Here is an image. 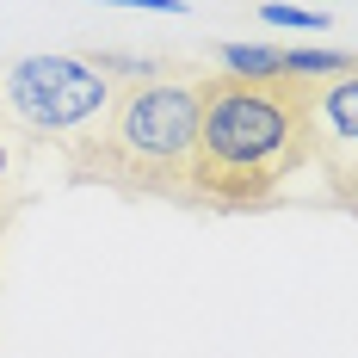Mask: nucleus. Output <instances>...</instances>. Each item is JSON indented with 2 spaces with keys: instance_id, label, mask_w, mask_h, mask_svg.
Here are the masks:
<instances>
[{
  "instance_id": "nucleus-1",
  "label": "nucleus",
  "mask_w": 358,
  "mask_h": 358,
  "mask_svg": "<svg viewBox=\"0 0 358 358\" xmlns=\"http://www.w3.org/2000/svg\"><path fill=\"white\" fill-rule=\"evenodd\" d=\"M309 167V80H241L210 69L192 204L210 210H266Z\"/></svg>"
},
{
  "instance_id": "nucleus-2",
  "label": "nucleus",
  "mask_w": 358,
  "mask_h": 358,
  "mask_svg": "<svg viewBox=\"0 0 358 358\" xmlns=\"http://www.w3.org/2000/svg\"><path fill=\"white\" fill-rule=\"evenodd\" d=\"M204 80L198 62L155 56L117 87L111 117L69 148V179L106 185L124 198H173L192 204V161H198V117H204Z\"/></svg>"
},
{
  "instance_id": "nucleus-3",
  "label": "nucleus",
  "mask_w": 358,
  "mask_h": 358,
  "mask_svg": "<svg viewBox=\"0 0 358 358\" xmlns=\"http://www.w3.org/2000/svg\"><path fill=\"white\" fill-rule=\"evenodd\" d=\"M148 56H62L37 50L0 62V111L37 136L43 148H80L117 106V87L143 69Z\"/></svg>"
},
{
  "instance_id": "nucleus-4",
  "label": "nucleus",
  "mask_w": 358,
  "mask_h": 358,
  "mask_svg": "<svg viewBox=\"0 0 358 358\" xmlns=\"http://www.w3.org/2000/svg\"><path fill=\"white\" fill-rule=\"evenodd\" d=\"M37 136H25L6 111H0V229L13 222V210L31 198V167H37Z\"/></svg>"
},
{
  "instance_id": "nucleus-5",
  "label": "nucleus",
  "mask_w": 358,
  "mask_h": 358,
  "mask_svg": "<svg viewBox=\"0 0 358 358\" xmlns=\"http://www.w3.org/2000/svg\"><path fill=\"white\" fill-rule=\"evenodd\" d=\"M216 50V69L222 74H241V80H278V50L272 43H210Z\"/></svg>"
},
{
  "instance_id": "nucleus-6",
  "label": "nucleus",
  "mask_w": 358,
  "mask_h": 358,
  "mask_svg": "<svg viewBox=\"0 0 358 358\" xmlns=\"http://www.w3.org/2000/svg\"><path fill=\"white\" fill-rule=\"evenodd\" d=\"M278 69L290 80H334V74H352L358 56L352 50H278Z\"/></svg>"
},
{
  "instance_id": "nucleus-7",
  "label": "nucleus",
  "mask_w": 358,
  "mask_h": 358,
  "mask_svg": "<svg viewBox=\"0 0 358 358\" xmlns=\"http://www.w3.org/2000/svg\"><path fill=\"white\" fill-rule=\"evenodd\" d=\"M259 19H266V25H285V31H327V25H334V19L315 13V6H285V0H266Z\"/></svg>"
},
{
  "instance_id": "nucleus-8",
  "label": "nucleus",
  "mask_w": 358,
  "mask_h": 358,
  "mask_svg": "<svg viewBox=\"0 0 358 358\" xmlns=\"http://www.w3.org/2000/svg\"><path fill=\"white\" fill-rule=\"evenodd\" d=\"M111 6H143V13H167V19H185V0H111Z\"/></svg>"
}]
</instances>
